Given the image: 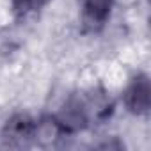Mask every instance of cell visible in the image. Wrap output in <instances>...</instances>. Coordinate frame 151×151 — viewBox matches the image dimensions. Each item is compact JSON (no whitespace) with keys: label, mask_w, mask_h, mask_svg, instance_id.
<instances>
[{"label":"cell","mask_w":151,"mask_h":151,"mask_svg":"<svg viewBox=\"0 0 151 151\" xmlns=\"http://www.w3.org/2000/svg\"><path fill=\"white\" fill-rule=\"evenodd\" d=\"M53 117L57 119V123L60 124L66 135L84 132L93 123L86 96H80V94L69 96Z\"/></svg>","instance_id":"1"},{"label":"cell","mask_w":151,"mask_h":151,"mask_svg":"<svg viewBox=\"0 0 151 151\" xmlns=\"http://www.w3.org/2000/svg\"><path fill=\"white\" fill-rule=\"evenodd\" d=\"M0 135L6 147H30L36 144V121L29 114H14L6 121Z\"/></svg>","instance_id":"2"},{"label":"cell","mask_w":151,"mask_h":151,"mask_svg":"<svg viewBox=\"0 0 151 151\" xmlns=\"http://www.w3.org/2000/svg\"><path fill=\"white\" fill-rule=\"evenodd\" d=\"M123 101L126 109L135 116H146L149 112L151 84H149V77L146 73H137L135 77H132V80L128 82L123 93Z\"/></svg>","instance_id":"3"},{"label":"cell","mask_w":151,"mask_h":151,"mask_svg":"<svg viewBox=\"0 0 151 151\" xmlns=\"http://www.w3.org/2000/svg\"><path fill=\"white\" fill-rule=\"evenodd\" d=\"M114 0H82V23L89 32H98L105 27L112 14Z\"/></svg>","instance_id":"4"},{"label":"cell","mask_w":151,"mask_h":151,"mask_svg":"<svg viewBox=\"0 0 151 151\" xmlns=\"http://www.w3.org/2000/svg\"><path fill=\"white\" fill-rule=\"evenodd\" d=\"M62 137H66V133L53 116L36 121V144H39L43 147L55 146Z\"/></svg>","instance_id":"5"},{"label":"cell","mask_w":151,"mask_h":151,"mask_svg":"<svg viewBox=\"0 0 151 151\" xmlns=\"http://www.w3.org/2000/svg\"><path fill=\"white\" fill-rule=\"evenodd\" d=\"M50 0H13V7L18 14H29L34 13L37 9H41L43 6H46Z\"/></svg>","instance_id":"6"}]
</instances>
